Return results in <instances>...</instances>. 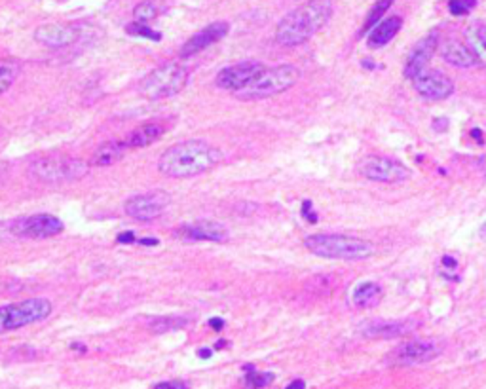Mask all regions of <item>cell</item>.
<instances>
[{"mask_svg":"<svg viewBox=\"0 0 486 389\" xmlns=\"http://www.w3.org/2000/svg\"><path fill=\"white\" fill-rule=\"evenodd\" d=\"M222 152L202 139L173 145L158 159V171L171 179L196 177L220 164Z\"/></svg>","mask_w":486,"mask_h":389,"instance_id":"obj_1","label":"cell"},{"mask_svg":"<svg viewBox=\"0 0 486 389\" xmlns=\"http://www.w3.org/2000/svg\"><path fill=\"white\" fill-rule=\"evenodd\" d=\"M332 16L331 0H310L289 12L276 27V40L285 47L300 46L317 35Z\"/></svg>","mask_w":486,"mask_h":389,"instance_id":"obj_2","label":"cell"},{"mask_svg":"<svg viewBox=\"0 0 486 389\" xmlns=\"http://www.w3.org/2000/svg\"><path fill=\"white\" fill-rule=\"evenodd\" d=\"M304 247L321 259L365 260L374 254V243L348 234H312L304 237Z\"/></svg>","mask_w":486,"mask_h":389,"instance_id":"obj_3","label":"cell"},{"mask_svg":"<svg viewBox=\"0 0 486 389\" xmlns=\"http://www.w3.org/2000/svg\"><path fill=\"white\" fill-rule=\"evenodd\" d=\"M300 78V71L295 65H278L272 69H264L253 82L242 91H237L236 97L242 101H256L273 97L290 89Z\"/></svg>","mask_w":486,"mask_h":389,"instance_id":"obj_4","label":"cell"},{"mask_svg":"<svg viewBox=\"0 0 486 389\" xmlns=\"http://www.w3.org/2000/svg\"><path fill=\"white\" fill-rule=\"evenodd\" d=\"M30 173L40 183H74L88 175L89 164L71 156H40L30 162Z\"/></svg>","mask_w":486,"mask_h":389,"instance_id":"obj_5","label":"cell"},{"mask_svg":"<svg viewBox=\"0 0 486 389\" xmlns=\"http://www.w3.org/2000/svg\"><path fill=\"white\" fill-rule=\"evenodd\" d=\"M186 84H188V69L175 61H167L145 77L141 84V94L150 101L169 99L181 94Z\"/></svg>","mask_w":486,"mask_h":389,"instance_id":"obj_6","label":"cell"},{"mask_svg":"<svg viewBox=\"0 0 486 389\" xmlns=\"http://www.w3.org/2000/svg\"><path fill=\"white\" fill-rule=\"evenodd\" d=\"M52 310L54 306L46 298H29L23 302L4 304L0 306V334L44 321Z\"/></svg>","mask_w":486,"mask_h":389,"instance_id":"obj_7","label":"cell"},{"mask_svg":"<svg viewBox=\"0 0 486 389\" xmlns=\"http://www.w3.org/2000/svg\"><path fill=\"white\" fill-rule=\"evenodd\" d=\"M359 173L368 181L376 183H403L410 177L409 167L401 164L399 159L388 158V156H378L371 154L359 162Z\"/></svg>","mask_w":486,"mask_h":389,"instance_id":"obj_8","label":"cell"},{"mask_svg":"<svg viewBox=\"0 0 486 389\" xmlns=\"http://www.w3.org/2000/svg\"><path fill=\"white\" fill-rule=\"evenodd\" d=\"M61 218L50 213H38L29 217H19L8 225V232L18 237H30V239H46V237L60 236L63 232Z\"/></svg>","mask_w":486,"mask_h":389,"instance_id":"obj_9","label":"cell"},{"mask_svg":"<svg viewBox=\"0 0 486 389\" xmlns=\"http://www.w3.org/2000/svg\"><path fill=\"white\" fill-rule=\"evenodd\" d=\"M171 203V196L164 192V190H154V192H147V194L133 196L125 201L124 211L135 220H154L166 211Z\"/></svg>","mask_w":486,"mask_h":389,"instance_id":"obj_10","label":"cell"},{"mask_svg":"<svg viewBox=\"0 0 486 389\" xmlns=\"http://www.w3.org/2000/svg\"><path fill=\"white\" fill-rule=\"evenodd\" d=\"M264 69L266 67L262 65L261 61H242L236 65L220 69L217 78H215V84H217V88L237 94V91L247 88Z\"/></svg>","mask_w":486,"mask_h":389,"instance_id":"obj_11","label":"cell"},{"mask_svg":"<svg viewBox=\"0 0 486 389\" xmlns=\"http://www.w3.org/2000/svg\"><path fill=\"white\" fill-rule=\"evenodd\" d=\"M441 355V346L435 340H409L392 351V363L399 366H412L429 363Z\"/></svg>","mask_w":486,"mask_h":389,"instance_id":"obj_12","label":"cell"},{"mask_svg":"<svg viewBox=\"0 0 486 389\" xmlns=\"http://www.w3.org/2000/svg\"><path fill=\"white\" fill-rule=\"evenodd\" d=\"M175 236L183 242H213L225 243L230 237V232L225 225L217 220H198L192 225L179 226L175 230Z\"/></svg>","mask_w":486,"mask_h":389,"instance_id":"obj_13","label":"cell"},{"mask_svg":"<svg viewBox=\"0 0 486 389\" xmlns=\"http://www.w3.org/2000/svg\"><path fill=\"white\" fill-rule=\"evenodd\" d=\"M437 47H439V35L437 33H429L416 42V46L412 47V52L409 53L407 63H405V78L414 80V78L420 77L422 72L427 71V65L437 52Z\"/></svg>","mask_w":486,"mask_h":389,"instance_id":"obj_14","label":"cell"},{"mask_svg":"<svg viewBox=\"0 0 486 389\" xmlns=\"http://www.w3.org/2000/svg\"><path fill=\"white\" fill-rule=\"evenodd\" d=\"M412 84L416 94L427 101H443L454 91V82L441 71H424Z\"/></svg>","mask_w":486,"mask_h":389,"instance_id":"obj_15","label":"cell"},{"mask_svg":"<svg viewBox=\"0 0 486 389\" xmlns=\"http://www.w3.org/2000/svg\"><path fill=\"white\" fill-rule=\"evenodd\" d=\"M228 30H230V25L226 23V21H215V23L208 25L205 29L198 30V33H194V35L190 36L188 40L183 44V47H181V53H179V55H181L183 60H188L192 55L203 52L205 47L213 46V44H217L219 40H222V38L228 35Z\"/></svg>","mask_w":486,"mask_h":389,"instance_id":"obj_16","label":"cell"},{"mask_svg":"<svg viewBox=\"0 0 486 389\" xmlns=\"http://www.w3.org/2000/svg\"><path fill=\"white\" fill-rule=\"evenodd\" d=\"M80 30L69 23H44L35 30V40L46 47H67L74 44Z\"/></svg>","mask_w":486,"mask_h":389,"instance_id":"obj_17","label":"cell"},{"mask_svg":"<svg viewBox=\"0 0 486 389\" xmlns=\"http://www.w3.org/2000/svg\"><path fill=\"white\" fill-rule=\"evenodd\" d=\"M441 55L443 60L452 67H460V69H471V67H479V60L473 53V50L458 40H448L441 47Z\"/></svg>","mask_w":486,"mask_h":389,"instance_id":"obj_18","label":"cell"},{"mask_svg":"<svg viewBox=\"0 0 486 389\" xmlns=\"http://www.w3.org/2000/svg\"><path fill=\"white\" fill-rule=\"evenodd\" d=\"M414 329L412 325H409L407 321H376V323H368L367 327H363L361 332L368 338H384V340H390V338L403 337L407 332Z\"/></svg>","mask_w":486,"mask_h":389,"instance_id":"obj_19","label":"cell"},{"mask_svg":"<svg viewBox=\"0 0 486 389\" xmlns=\"http://www.w3.org/2000/svg\"><path fill=\"white\" fill-rule=\"evenodd\" d=\"M401 27H403V18H399V16L382 19V21H380V23L371 30L367 44L371 47L385 46V44H390V42L397 36Z\"/></svg>","mask_w":486,"mask_h":389,"instance_id":"obj_20","label":"cell"},{"mask_svg":"<svg viewBox=\"0 0 486 389\" xmlns=\"http://www.w3.org/2000/svg\"><path fill=\"white\" fill-rule=\"evenodd\" d=\"M130 150L128 142L120 141H107L103 142L101 147L97 148L94 152V158H91V165H97V167H108V165L116 164L120 159L124 158V154Z\"/></svg>","mask_w":486,"mask_h":389,"instance_id":"obj_21","label":"cell"},{"mask_svg":"<svg viewBox=\"0 0 486 389\" xmlns=\"http://www.w3.org/2000/svg\"><path fill=\"white\" fill-rule=\"evenodd\" d=\"M164 133H166V128H164V125L156 124V122H149V124H142L141 128H137V130L125 139V142H128L130 150L131 148H145L150 147V145H154Z\"/></svg>","mask_w":486,"mask_h":389,"instance_id":"obj_22","label":"cell"},{"mask_svg":"<svg viewBox=\"0 0 486 389\" xmlns=\"http://www.w3.org/2000/svg\"><path fill=\"white\" fill-rule=\"evenodd\" d=\"M380 296H382L380 285H376L374 281H365V283L356 287L354 295H351V302L357 308H373L378 304Z\"/></svg>","mask_w":486,"mask_h":389,"instance_id":"obj_23","label":"cell"},{"mask_svg":"<svg viewBox=\"0 0 486 389\" xmlns=\"http://www.w3.org/2000/svg\"><path fill=\"white\" fill-rule=\"evenodd\" d=\"M465 36L480 65H486V23H473L465 30Z\"/></svg>","mask_w":486,"mask_h":389,"instance_id":"obj_24","label":"cell"},{"mask_svg":"<svg viewBox=\"0 0 486 389\" xmlns=\"http://www.w3.org/2000/svg\"><path fill=\"white\" fill-rule=\"evenodd\" d=\"M19 72H21V63L18 60H0V95L12 88Z\"/></svg>","mask_w":486,"mask_h":389,"instance_id":"obj_25","label":"cell"},{"mask_svg":"<svg viewBox=\"0 0 486 389\" xmlns=\"http://www.w3.org/2000/svg\"><path fill=\"white\" fill-rule=\"evenodd\" d=\"M243 368L247 372L245 378H243V385H245V389H262L273 382L272 372H259L255 371V366L253 365H245Z\"/></svg>","mask_w":486,"mask_h":389,"instance_id":"obj_26","label":"cell"},{"mask_svg":"<svg viewBox=\"0 0 486 389\" xmlns=\"http://www.w3.org/2000/svg\"><path fill=\"white\" fill-rule=\"evenodd\" d=\"M186 317H175V315H166V317L152 319L149 323V330L154 334H162V332H169V330H179L186 327Z\"/></svg>","mask_w":486,"mask_h":389,"instance_id":"obj_27","label":"cell"},{"mask_svg":"<svg viewBox=\"0 0 486 389\" xmlns=\"http://www.w3.org/2000/svg\"><path fill=\"white\" fill-rule=\"evenodd\" d=\"M393 2H395V0H378L374 6L371 8V12H368V16L365 18V23H363V27H361V35H365V33H371V30H373L374 27L380 23V19L384 18L385 12L392 8Z\"/></svg>","mask_w":486,"mask_h":389,"instance_id":"obj_28","label":"cell"},{"mask_svg":"<svg viewBox=\"0 0 486 389\" xmlns=\"http://www.w3.org/2000/svg\"><path fill=\"white\" fill-rule=\"evenodd\" d=\"M158 13H160V10L156 6V2H152V0H142V2H139V4L133 8V21L147 25L149 21H152Z\"/></svg>","mask_w":486,"mask_h":389,"instance_id":"obj_29","label":"cell"},{"mask_svg":"<svg viewBox=\"0 0 486 389\" xmlns=\"http://www.w3.org/2000/svg\"><path fill=\"white\" fill-rule=\"evenodd\" d=\"M125 33H128V35H131V36H141V38H147V40H152V42L162 40L160 30L150 29L149 25L137 23V21H133V23L128 25V27H125Z\"/></svg>","mask_w":486,"mask_h":389,"instance_id":"obj_30","label":"cell"},{"mask_svg":"<svg viewBox=\"0 0 486 389\" xmlns=\"http://www.w3.org/2000/svg\"><path fill=\"white\" fill-rule=\"evenodd\" d=\"M475 6H477V0H451L448 2V10L452 16H458V18L468 16Z\"/></svg>","mask_w":486,"mask_h":389,"instance_id":"obj_31","label":"cell"},{"mask_svg":"<svg viewBox=\"0 0 486 389\" xmlns=\"http://www.w3.org/2000/svg\"><path fill=\"white\" fill-rule=\"evenodd\" d=\"M303 217L306 218L308 222H312V225H315V222H317V215H315V211L312 209V201L310 200L303 201Z\"/></svg>","mask_w":486,"mask_h":389,"instance_id":"obj_32","label":"cell"},{"mask_svg":"<svg viewBox=\"0 0 486 389\" xmlns=\"http://www.w3.org/2000/svg\"><path fill=\"white\" fill-rule=\"evenodd\" d=\"M116 242L122 243V245H131V243H137V237L133 232H122V234H118V237H116Z\"/></svg>","mask_w":486,"mask_h":389,"instance_id":"obj_33","label":"cell"},{"mask_svg":"<svg viewBox=\"0 0 486 389\" xmlns=\"http://www.w3.org/2000/svg\"><path fill=\"white\" fill-rule=\"evenodd\" d=\"M156 389H188L184 382H162L156 385Z\"/></svg>","mask_w":486,"mask_h":389,"instance_id":"obj_34","label":"cell"},{"mask_svg":"<svg viewBox=\"0 0 486 389\" xmlns=\"http://www.w3.org/2000/svg\"><path fill=\"white\" fill-rule=\"evenodd\" d=\"M209 327L213 330H222L225 329V321L220 317H211L209 319Z\"/></svg>","mask_w":486,"mask_h":389,"instance_id":"obj_35","label":"cell"},{"mask_svg":"<svg viewBox=\"0 0 486 389\" xmlns=\"http://www.w3.org/2000/svg\"><path fill=\"white\" fill-rule=\"evenodd\" d=\"M137 243H141L145 247H156L160 242L156 237H142V239H137Z\"/></svg>","mask_w":486,"mask_h":389,"instance_id":"obj_36","label":"cell"},{"mask_svg":"<svg viewBox=\"0 0 486 389\" xmlns=\"http://www.w3.org/2000/svg\"><path fill=\"white\" fill-rule=\"evenodd\" d=\"M441 264L445 266V268H456L458 260L452 259V256H448V254H445V256L441 259Z\"/></svg>","mask_w":486,"mask_h":389,"instance_id":"obj_37","label":"cell"},{"mask_svg":"<svg viewBox=\"0 0 486 389\" xmlns=\"http://www.w3.org/2000/svg\"><path fill=\"white\" fill-rule=\"evenodd\" d=\"M285 389H306V382L304 380H293Z\"/></svg>","mask_w":486,"mask_h":389,"instance_id":"obj_38","label":"cell"},{"mask_svg":"<svg viewBox=\"0 0 486 389\" xmlns=\"http://www.w3.org/2000/svg\"><path fill=\"white\" fill-rule=\"evenodd\" d=\"M211 355H213L211 349H208V348L198 349V357H200V359H211Z\"/></svg>","mask_w":486,"mask_h":389,"instance_id":"obj_39","label":"cell"},{"mask_svg":"<svg viewBox=\"0 0 486 389\" xmlns=\"http://www.w3.org/2000/svg\"><path fill=\"white\" fill-rule=\"evenodd\" d=\"M71 349H74V351H80V354H86V351H88V348H86L84 344H78V342L71 344Z\"/></svg>","mask_w":486,"mask_h":389,"instance_id":"obj_40","label":"cell"},{"mask_svg":"<svg viewBox=\"0 0 486 389\" xmlns=\"http://www.w3.org/2000/svg\"><path fill=\"white\" fill-rule=\"evenodd\" d=\"M471 137H475L477 141L482 142V133H480V130H471Z\"/></svg>","mask_w":486,"mask_h":389,"instance_id":"obj_41","label":"cell"},{"mask_svg":"<svg viewBox=\"0 0 486 389\" xmlns=\"http://www.w3.org/2000/svg\"><path fill=\"white\" fill-rule=\"evenodd\" d=\"M479 236L482 237V239H486V222L482 226H480V230H479Z\"/></svg>","mask_w":486,"mask_h":389,"instance_id":"obj_42","label":"cell"},{"mask_svg":"<svg viewBox=\"0 0 486 389\" xmlns=\"http://www.w3.org/2000/svg\"><path fill=\"white\" fill-rule=\"evenodd\" d=\"M226 346H228V344H226L225 340H219V342L215 344V348H217V349H222V348H226Z\"/></svg>","mask_w":486,"mask_h":389,"instance_id":"obj_43","label":"cell"}]
</instances>
